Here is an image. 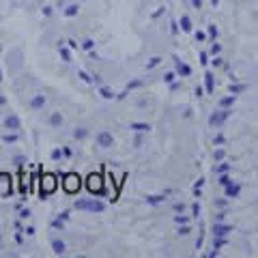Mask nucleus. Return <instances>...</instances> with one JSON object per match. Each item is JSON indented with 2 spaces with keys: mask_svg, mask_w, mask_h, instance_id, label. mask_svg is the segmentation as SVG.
I'll return each instance as SVG.
<instances>
[{
  "mask_svg": "<svg viewBox=\"0 0 258 258\" xmlns=\"http://www.w3.org/2000/svg\"><path fill=\"white\" fill-rule=\"evenodd\" d=\"M76 211H88V213H103L106 211V203L99 198H78L74 203Z\"/></svg>",
  "mask_w": 258,
  "mask_h": 258,
  "instance_id": "f257e3e1",
  "label": "nucleus"
},
{
  "mask_svg": "<svg viewBox=\"0 0 258 258\" xmlns=\"http://www.w3.org/2000/svg\"><path fill=\"white\" fill-rule=\"evenodd\" d=\"M3 125H5V129H9V132H20L22 129V118L15 114V112H9V114L5 116Z\"/></svg>",
  "mask_w": 258,
  "mask_h": 258,
  "instance_id": "f03ea898",
  "label": "nucleus"
},
{
  "mask_svg": "<svg viewBox=\"0 0 258 258\" xmlns=\"http://www.w3.org/2000/svg\"><path fill=\"white\" fill-rule=\"evenodd\" d=\"M95 140H97V147L99 149H110L112 144H114V136H112L110 132H106V129H101Z\"/></svg>",
  "mask_w": 258,
  "mask_h": 258,
  "instance_id": "7ed1b4c3",
  "label": "nucleus"
},
{
  "mask_svg": "<svg viewBox=\"0 0 258 258\" xmlns=\"http://www.w3.org/2000/svg\"><path fill=\"white\" fill-rule=\"evenodd\" d=\"M45 101H47V99H45V95H43V93H37V95H32V97H30L28 106H30L32 110H41V108L45 106Z\"/></svg>",
  "mask_w": 258,
  "mask_h": 258,
  "instance_id": "20e7f679",
  "label": "nucleus"
},
{
  "mask_svg": "<svg viewBox=\"0 0 258 258\" xmlns=\"http://www.w3.org/2000/svg\"><path fill=\"white\" fill-rule=\"evenodd\" d=\"M47 123H50V127H54V129H60L62 127V123H64V116H62V112H52L50 114V118H47Z\"/></svg>",
  "mask_w": 258,
  "mask_h": 258,
  "instance_id": "39448f33",
  "label": "nucleus"
},
{
  "mask_svg": "<svg viewBox=\"0 0 258 258\" xmlns=\"http://www.w3.org/2000/svg\"><path fill=\"white\" fill-rule=\"evenodd\" d=\"M7 58H11V64H13V67H11V71H15V69H20L22 67V52L20 50H13L9 56H7Z\"/></svg>",
  "mask_w": 258,
  "mask_h": 258,
  "instance_id": "423d86ee",
  "label": "nucleus"
},
{
  "mask_svg": "<svg viewBox=\"0 0 258 258\" xmlns=\"http://www.w3.org/2000/svg\"><path fill=\"white\" fill-rule=\"evenodd\" d=\"M78 13H80V5H78V3H71V5H67V7H64V11H62L64 18H76Z\"/></svg>",
  "mask_w": 258,
  "mask_h": 258,
  "instance_id": "0eeeda50",
  "label": "nucleus"
},
{
  "mask_svg": "<svg viewBox=\"0 0 258 258\" xmlns=\"http://www.w3.org/2000/svg\"><path fill=\"white\" fill-rule=\"evenodd\" d=\"M52 252L54 254H64V252H67V245H64V241L52 239Z\"/></svg>",
  "mask_w": 258,
  "mask_h": 258,
  "instance_id": "6e6552de",
  "label": "nucleus"
},
{
  "mask_svg": "<svg viewBox=\"0 0 258 258\" xmlns=\"http://www.w3.org/2000/svg\"><path fill=\"white\" fill-rule=\"evenodd\" d=\"M0 140H3L5 144H15L20 140V136H18V132H9V134H3L0 136Z\"/></svg>",
  "mask_w": 258,
  "mask_h": 258,
  "instance_id": "1a4fd4ad",
  "label": "nucleus"
},
{
  "mask_svg": "<svg viewBox=\"0 0 258 258\" xmlns=\"http://www.w3.org/2000/svg\"><path fill=\"white\" fill-rule=\"evenodd\" d=\"M58 52H60V58H62V62H71V60H74V58H71L69 47H64L62 43H58Z\"/></svg>",
  "mask_w": 258,
  "mask_h": 258,
  "instance_id": "9d476101",
  "label": "nucleus"
},
{
  "mask_svg": "<svg viewBox=\"0 0 258 258\" xmlns=\"http://www.w3.org/2000/svg\"><path fill=\"white\" fill-rule=\"evenodd\" d=\"M86 136H88V129H86V127H76V129H74V138H76V140H84Z\"/></svg>",
  "mask_w": 258,
  "mask_h": 258,
  "instance_id": "9b49d317",
  "label": "nucleus"
},
{
  "mask_svg": "<svg viewBox=\"0 0 258 258\" xmlns=\"http://www.w3.org/2000/svg\"><path fill=\"white\" fill-rule=\"evenodd\" d=\"M99 95L103 97V99H114V93H112L110 86H99Z\"/></svg>",
  "mask_w": 258,
  "mask_h": 258,
  "instance_id": "f8f14e48",
  "label": "nucleus"
},
{
  "mask_svg": "<svg viewBox=\"0 0 258 258\" xmlns=\"http://www.w3.org/2000/svg\"><path fill=\"white\" fill-rule=\"evenodd\" d=\"M78 76H80V80H82V82H86V84H93V82H95V76H88L84 69H78Z\"/></svg>",
  "mask_w": 258,
  "mask_h": 258,
  "instance_id": "ddd939ff",
  "label": "nucleus"
},
{
  "mask_svg": "<svg viewBox=\"0 0 258 258\" xmlns=\"http://www.w3.org/2000/svg\"><path fill=\"white\" fill-rule=\"evenodd\" d=\"M129 129H134V132H138V134H140V132H149L151 127H149V125H144V123H132V125H129Z\"/></svg>",
  "mask_w": 258,
  "mask_h": 258,
  "instance_id": "4468645a",
  "label": "nucleus"
},
{
  "mask_svg": "<svg viewBox=\"0 0 258 258\" xmlns=\"http://www.w3.org/2000/svg\"><path fill=\"white\" fill-rule=\"evenodd\" d=\"M11 161H13V164L18 166V168H22L24 164H28V157H26V155H15Z\"/></svg>",
  "mask_w": 258,
  "mask_h": 258,
  "instance_id": "2eb2a0df",
  "label": "nucleus"
},
{
  "mask_svg": "<svg viewBox=\"0 0 258 258\" xmlns=\"http://www.w3.org/2000/svg\"><path fill=\"white\" fill-rule=\"evenodd\" d=\"M82 47H84L86 52H93V47H95V41H93V39H84V41H82Z\"/></svg>",
  "mask_w": 258,
  "mask_h": 258,
  "instance_id": "dca6fc26",
  "label": "nucleus"
},
{
  "mask_svg": "<svg viewBox=\"0 0 258 258\" xmlns=\"http://www.w3.org/2000/svg\"><path fill=\"white\" fill-rule=\"evenodd\" d=\"M52 226H54L56 230H62V228H64V220H60V217H58V220H54V222H52Z\"/></svg>",
  "mask_w": 258,
  "mask_h": 258,
  "instance_id": "f3484780",
  "label": "nucleus"
},
{
  "mask_svg": "<svg viewBox=\"0 0 258 258\" xmlns=\"http://www.w3.org/2000/svg\"><path fill=\"white\" fill-rule=\"evenodd\" d=\"M60 157H62V151H60V149H54V151H52V159H54V161H58Z\"/></svg>",
  "mask_w": 258,
  "mask_h": 258,
  "instance_id": "a211bd4d",
  "label": "nucleus"
},
{
  "mask_svg": "<svg viewBox=\"0 0 258 258\" xmlns=\"http://www.w3.org/2000/svg\"><path fill=\"white\" fill-rule=\"evenodd\" d=\"M20 217H22V220H28V217H30V209H22Z\"/></svg>",
  "mask_w": 258,
  "mask_h": 258,
  "instance_id": "6ab92c4d",
  "label": "nucleus"
},
{
  "mask_svg": "<svg viewBox=\"0 0 258 258\" xmlns=\"http://www.w3.org/2000/svg\"><path fill=\"white\" fill-rule=\"evenodd\" d=\"M69 47H71V50H76V47H78V41H76V39H69Z\"/></svg>",
  "mask_w": 258,
  "mask_h": 258,
  "instance_id": "aec40b11",
  "label": "nucleus"
},
{
  "mask_svg": "<svg viewBox=\"0 0 258 258\" xmlns=\"http://www.w3.org/2000/svg\"><path fill=\"white\" fill-rule=\"evenodd\" d=\"M43 15L47 18V15H52V7H43Z\"/></svg>",
  "mask_w": 258,
  "mask_h": 258,
  "instance_id": "412c9836",
  "label": "nucleus"
},
{
  "mask_svg": "<svg viewBox=\"0 0 258 258\" xmlns=\"http://www.w3.org/2000/svg\"><path fill=\"white\" fill-rule=\"evenodd\" d=\"M58 217H60V220H64V222H67V220H69V211H62Z\"/></svg>",
  "mask_w": 258,
  "mask_h": 258,
  "instance_id": "4be33fe9",
  "label": "nucleus"
},
{
  "mask_svg": "<svg viewBox=\"0 0 258 258\" xmlns=\"http://www.w3.org/2000/svg\"><path fill=\"white\" fill-rule=\"evenodd\" d=\"M26 235H28V237L35 235V228H32V226H28V228H26Z\"/></svg>",
  "mask_w": 258,
  "mask_h": 258,
  "instance_id": "5701e85b",
  "label": "nucleus"
},
{
  "mask_svg": "<svg viewBox=\"0 0 258 258\" xmlns=\"http://www.w3.org/2000/svg\"><path fill=\"white\" fill-rule=\"evenodd\" d=\"M5 103H7V97H5V95H0V108H3Z\"/></svg>",
  "mask_w": 258,
  "mask_h": 258,
  "instance_id": "b1692460",
  "label": "nucleus"
},
{
  "mask_svg": "<svg viewBox=\"0 0 258 258\" xmlns=\"http://www.w3.org/2000/svg\"><path fill=\"white\" fill-rule=\"evenodd\" d=\"M0 82H3V71H0Z\"/></svg>",
  "mask_w": 258,
  "mask_h": 258,
  "instance_id": "393cba45",
  "label": "nucleus"
}]
</instances>
